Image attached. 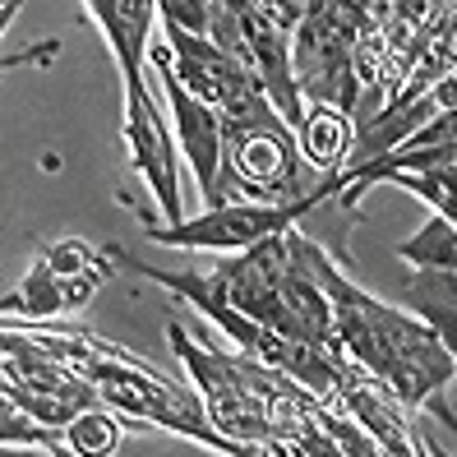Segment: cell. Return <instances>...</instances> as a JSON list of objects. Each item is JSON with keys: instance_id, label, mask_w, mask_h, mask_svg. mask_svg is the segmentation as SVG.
<instances>
[{"instance_id": "obj_1", "label": "cell", "mask_w": 457, "mask_h": 457, "mask_svg": "<svg viewBox=\"0 0 457 457\" xmlns=\"http://www.w3.org/2000/svg\"><path fill=\"white\" fill-rule=\"evenodd\" d=\"M305 259L328 291L337 352L365 374H374L407 411H435L444 425H457L453 411L444 407V388L457 379V361L448 356L444 337L420 314L384 305L379 295L356 287L352 273L310 236H305Z\"/></svg>"}, {"instance_id": "obj_2", "label": "cell", "mask_w": 457, "mask_h": 457, "mask_svg": "<svg viewBox=\"0 0 457 457\" xmlns=\"http://www.w3.org/2000/svg\"><path fill=\"white\" fill-rule=\"evenodd\" d=\"M23 333H29L33 342H42L51 356L70 361L97 388L102 407L125 416L134 429H167V435H180V439H190L199 448H212L222 457H268L263 448H240L227 435H218V425L208 420L199 393L167 379L157 365L125 352V346L106 342L88 328H23Z\"/></svg>"}, {"instance_id": "obj_3", "label": "cell", "mask_w": 457, "mask_h": 457, "mask_svg": "<svg viewBox=\"0 0 457 457\" xmlns=\"http://www.w3.org/2000/svg\"><path fill=\"white\" fill-rule=\"evenodd\" d=\"M84 14L106 33L120 65V84H125V125H120V144L129 153V167L139 176L153 204L157 218L148 227H180V171H176V134L162 125V102L153 97L148 88V46L162 14H157V0H93L84 5Z\"/></svg>"}, {"instance_id": "obj_4", "label": "cell", "mask_w": 457, "mask_h": 457, "mask_svg": "<svg viewBox=\"0 0 457 457\" xmlns=\"http://www.w3.org/2000/svg\"><path fill=\"white\" fill-rule=\"evenodd\" d=\"M167 342H171L176 361L185 365V374H190V384L204 402L208 420L218 425V435H227L240 448L268 453V444L287 429V420L310 402V393L295 379L250 361L245 352L218 346L204 333L195 337L180 319L167 324Z\"/></svg>"}, {"instance_id": "obj_5", "label": "cell", "mask_w": 457, "mask_h": 457, "mask_svg": "<svg viewBox=\"0 0 457 457\" xmlns=\"http://www.w3.org/2000/svg\"><path fill=\"white\" fill-rule=\"evenodd\" d=\"M393 0H310L305 23L295 29L291 65H295V88L305 106H333V112L356 120L361 88H356V42L365 29L388 19Z\"/></svg>"}, {"instance_id": "obj_6", "label": "cell", "mask_w": 457, "mask_h": 457, "mask_svg": "<svg viewBox=\"0 0 457 457\" xmlns=\"http://www.w3.org/2000/svg\"><path fill=\"white\" fill-rule=\"evenodd\" d=\"M116 273H120V245H88L79 236L51 240L37 250L19 287L5 291V324L84 310Z\"/></svg>"}, {"instance_id": "obj_7", "label": "cell", "mask_w": 457, "mask_h": 457, "mask_svg": "<svg viewBox=\"0 0 457 457\" xmlns=\"http://www.w3.org/2000/svg\"><path fill=\"white\" fill-rule=\"evenodd\" d=\"M0 379H5V402L14 411L33 416L51 429H65L84 411L102 407L97 388L84 374L70 361L51 356L42 342H33L14 324H5V333H0Z\"/></svg>"}, {"instance_id": "obj_8", "label": "cell", "mask_w": 457, "mask_h": 457, "mask_svg": "<svg viewBox=\"0 0 457 457\" xmlns=\"http://www.w3.org/2000/svg\"><path fill=\"white\" fill-rule=\"evenodd\" d=\"M346 190L342 176L319 180L305 199H291V204H254V199H236L222 208H204L199 218H185L180 227H148V236L157 245H171V250H208V254H245L263 240H273L282 231H291L319 199H333Z\"/></svg>"}, {"instance_id": "obj_9", "label": "cell", "mask_w": 457, "mask_h": 457, "mask_svg": "<svg viewBox=\"0 0 457 457\" xmlns=\"http://www.w3.org/2000/svg\"><path fill=\"white\" fill-rule=\"evenodd\" d=\"M310 0H236V29H240V56L263 84L268 102L278 106V116L301 134L305 125V97L295 88V65L291 46L295 29L305 23Z\"/></svg>"}, {"instance_id": "obj_10", "label": "cell", "mask_w": 457, "mask_h": 457, "mask_svg": "<svg viewBox=\"0 0 457 457\" xmlns=\"http://www.w3.org/2000/svg\"><path fill=\"white\" fill-rule=\"evenodd\" d=\"M227 190H231V204L236 199L291 204L310 195L301 144H295L291 125L278 112L227 129Z\"/></svg>"}, {"instance_id": "obj_11", "label": "cell", "mask_w": 457, "mask_h": 457, "mask_svg": "<svg viewBox=\"0 0 457 457\" xmlns=\"http://www.w3.org/2000/svg\"><path fill=\"white\" fill-rule=\"evenodd\" d=\"M148 70L162 79V88H167L171 134H176L180 157H185V162H190V171H195V185H199L204 208L231 204V190H227V129H222V116L212 112V106H204L199 97L185 93V84L171 74V56H167L162 33H157L153 46H148Z\"/></svg>"}, {"instance_id": "obj_12", "label": "cell", "mask_w": 457, "mask_h": 457, "mask_svg": "<svg viewBox=\"0 0 457 457\" xmlns=\"http://www.w3.org/2000/svg\"><path fill=\"white\" fill-rule=\"evenodd\" d=\"M295 144H301L305 167H314L324 180L342 176V167L356 153V120L333 112V106H305V125L295 134Z\"/></svg>"}, {"instance_id": "obj_13", "label": "cell", "mask_w": 457, "mask_h": 457, "mask_svg": "<svg viewBox=\"0 0 457 457\" xmlns=\"http://www.w3.org/2000/svg\"><path fill=\"white\" fill-rule=\"evenodd\" d=\"M407 305L435 328L457 361V273H416L407 282Z\"/></svg>"}, {"instance_id": "obj_14", "label": "cell", "mask_w": 457, "mask_h": 457, "mask_svg": "<svg viewBox=\"0 0 457 457\" xmlns=\"http://www.w3.org/2000/svg\"><path fill=\"white\" fill-rule=\"evenodd\" d=\"M397 259L411 263L416 273H457V227L435 212L416 236L397 245Z\"/></svg>"}, {"instance_id": "obj_15", "label": "cell", "mask_w": 457, "mask_h": 457, "mask_svg": "<svg viewBox=\"0 0 457 457\" xmlns=\"http://www.w3.org/2000/svg\"><path fill=\"white\" fill-rule=\"evenodd\" d=\"M125 429H134L125 416H116L112 407H93L79 420H70L61 435H65V448L74 457H116L125 444Z\"/></svg>"}, {"instance_id": "obj_16", "label": "cell", "mask_w": 457, "mask_h": 457, "mask_svg": "<svg viewBox=\"0 0 457 457\" xmlns=\"http://www.w3.org/2000/svg\"><path fill=\"white\" fill-rule=\"evenodd\" d=\"M157 14H162V23H171V29L190 33V37L212 33V0H162Z\"/></svg>"}, {"instance_id": "obj_17", "label": "cell", "mask_w": 457, "mask_h": 457, "mask_svg": "<svg viewBox=\"0 0 457 457\" xmlns=\"http://www.w3.org/2000/svg\"><path fill=\"white\" fill-rule=\"evenodd\" d=\"M61 42H37L29 51H5V65H23V61H56Z\"/></svg>"}, {"instance_id": "obj_18", "label": "cell", "mask_w": 457, "mask_h": 457, "mask_svg": "<svg viewBox=\"0 0 457 457\" xmlns=\"http://www.w3.org/2000/svg\"><path fill=\"white\" fill-rule=\"evenodd\" d=\"M425 448H429V457H457V453H448V448H439V444H435V439H429V435H425Z\"/></svg>"}, {"instance_id": "obj_19", "label": "cell", "mask_w": 457, "mask_h": 457, "mask_svg": "<svg viewBox=\"0 0 457 457\" xmlns=\"http://www.w3.org/2000/svg\"><path fill=\"white\" fill-rule=\"evenodd\" d=\"M51 457H74V453H70V448H65V444H61V448H56V453H51Z\"/></svg>"}]
</instances>
